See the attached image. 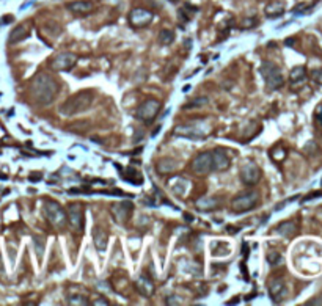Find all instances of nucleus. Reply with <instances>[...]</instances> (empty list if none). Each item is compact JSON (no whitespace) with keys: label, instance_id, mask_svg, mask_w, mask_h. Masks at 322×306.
I'll list each match as a JSON object with an SVG mask.
<instances>
[{"label":"nucleus","instance_id":"1","mask_svg":"<svg viewBox=\"0 0 322 306\" xmlns=\"http://www.w3.org/2000/svg\"><path fill=\"white\" fill-rule=\"evenodd\" d=\"M30 96L39 106H51L55 100L58 91H60V85L48 72H38L30 83Z\"/></svg>","mask_w":322,"mask_h":306},{"label":"nucleus","instance_id":"2","mask_svg":"<svg viewBox=\"0 0 322 306\" xmlns=\"http://www.w3.org/2000/svg\"><path fill=\"white\" fill-rule=\"evenodd\" d=\"M93 99L95 97H93L91 91L76 93L74 96L68 97L63 102V104L60 106V109H58V112H60V115H63V116H74V115L83 113L91 107Z\"/></svg>","mask_w":322,"mask_h":306},{"label":"nucleus","instance_id":"3","mask_svg":"<svg viewBox=\"0 0 322 306\" xmlns=\"http://www.w3.org/2000/svg\"><path fill=\"white\" fill-rule=\"evenodd\" d=\"M259 71H261V76H262V79H264L269 91H275V90L282 88V86H283V83H285L283 74H282L280 68H278L275 63L264 62L261 65Z\"/></svg>","mask_w":322,"mask_h":306},{"label":"nucleus","instance_id":"4","mask_svg":"<svg viewBox=\"0 0 322 306\" xmlns=\"http://www.w3.org/2000/svg\"><path fill=\"white\" fill-rule=\"evenodd\" d=\"M44 215L48 218V222L55 228V229H63L68 223L66 218V211L58 204L57 201L48 199L44 202Z\"/></svg>","mask_w":322,"mask_h":306},{"label":"nucleus","instance_id":"5","mask_svg":"<svg viewBox=\"0 0 322 306\" xmlns=\"http://www.w3.org/2000/svg\"><path fill=\"white\" fill-rule=\"evenodd\" d=\"M68 225L72 232L80 234L83 229V204L82 202H71L66 211Z\"/></svg>","mask_w":322,"mask_h":306},{"label":"nucleus","instance_id":"6","mask_svg":"<svg viewBox=\"0 0 322 306\" xmlns=\"http://www.w3.org/2000/svg\"><path fill=\"white\" fill-rule=\"evenodd\" d=\"M258 199H259V193L252 190V192H245V193H241L239 196H236L233 199L231 202V208L233 211L236 214H241V212H247L253 209L256 204H258Z\"/></svg>","mask_w":322,"mask_h":306},{"label":"nucleus","instance_id":"7","mask_svg":"<svg viewBox=\"0 0 322 306\" xmlns=\"http://www.w3.org/2000/svg\"><path fill=\"white\" fill-rule=\"evenodd\" d=\"M160 110V102L157 99H146L143 104L137 109L135 116L137 120L143 123H151Z\"/></svg>","mask_w":322,"mask_h":306},{"label":"nucleus","instance_id":"8","mask_svg":"<svg viewBox=\"0 0 322 306\" xmlns=\"http://www.w3.org/2000/svg\"><path fill=\"white\" fill-rule=\"evenodd\" d=\"M132 211H134V206H132V202H130V201L113 202L112 208H110V212H112L113 220H115L116 223H120V225L127 223V220L130 218V215H132Z\"/></svg>","mask_w":322,"mask_h":306},{"label":"nucleus","instance_id":"9","mask_svg":"<svg viewBox=\"0 0 322 306\" xmlns=\"http://www.w3.org/2000/svg\"><path fill=\"white\" fill-rule=\"evenodd\" d=\"M192 171L198 176H206L209 174L214 168H212V156L211 152H200L194 160H192V165H190Z\"/></svg>","mask_w":322,"mask_h":306},{"label":"nucleus","instance_id":"10","mask_svg":"<svg viewBox=\"0 0 322 306\" xmlns=\"http://www.w3.org/2000/svg\"><path fill=\"white\" fill-rule=\"evenodd\" d=\"M154 14L146 8H134L129 13V22L135 28H145L151 24Z\"/></svg>","mask_w":322,"mask_h":306},{"label":"nucleus","instance_id":"11","mask_svg":"<svg viewBox=\"0 0 322 306\" xmlns=\"http://www.w3.org/2000/svg\"><path fill=\"white\" fill-rule=\"evenodd\" d=\"M77 62V55L72 52H62L52 58L51 69L54 71H69Z\"/></svg>","mask_w":322,"mask_h":306},{"label":"nucleus","instance_id":"12","mask_svg":"<svg viewBox=\"0 0 322 306\" xmlns=\"http://www.w3.org/2000/svg\"><path fill=\"white\" fill-rule=\"evenodd\" d=\"M241 179L247 185H255L261 179V170L256 164L248 162L241 168Z\"/></svg>","mask_w":322,"mask_h":306},{"label":"nucleus","instance_id":"13","mask_svg":"<svg viewBox=\"0 0 322 306\" xmlns=\"http://www.w3.org/2000/svg\"><path fill=\"white\" fill-rule=\"evenodd\" d=\"M269 295H270L273 303H282L286 298L288 289H286V284L282 278H273L269 283Z\"/></svg>","mask_w":322,"mask_h":306},{"label":"nucleus","instance_id":"14","mask_svg":"<svg viewBox=\"0 0 322 306\" xmlns=\"http://www.w3.org/2000/svg\"><path fill=\"white\" fill-rule=\"evenodd\" d=\"M66 8L71 13L77 14V16H85V14H90L95 11V4L91 0H76V2H69Z\"/></svg>","mask_w":322,"mask_h":306},{"label":"nucleus","instance_id":"15","mask_svg":"<svg viewBox=\"0 0 322 306\" xmlns=\"http://www.w3.org/2000/svg\"><path fill=\"white\" fill-rule=\"evenodd\" d=\"M212 156V168L215 171H223V170H228L229 168V157L226 156V152L220 148H217L211 152Z\"/></svg>","mask_w":322,"mask_h":306},{"label":"nucleus","instance_id":"16","mask_svg":"<svg viewBox=\"0 0 322 306\" xmlns=\"http://www.w3.org/2000/svg\"><path fill=\"white\" fill-rule=\"evenodd\" d=\"M135 289L143 295V297H151L156 290V286L151 278H148L146 275H140L135 281Z\"/></svg>","mask_w":322,"mask_h":306},{"label":"nucleus","instance_id":"17","mask_svg":"<svg viewBox=\"0 0 322 306\" xmlns=\"http://www.w3.org/2000/svg\"><path fill=\"white\" fill-rule=\"evenodd\" d=\"M93 242H95V246L98 248V251L104 253L107 250V243H109V236L104 228L101 226H96L93 229Z\"/></svg>","mask_w":322,"mask_h":306},{"label":"nucleus","instance_id":"18","mask_svg":"<svg viewBox=\"0 0 322 306\" xmlns=\"http://www.w3.org/2000/svg\"><path fill=\"white\" fill-rule=\"evenodd\" d=\"M174 134H176L178 137H186V138H203L204 137V132H201L200 129L190 127V126H186V124L174 127Z\"/></svg>","mask_w":322,"mask_h":306},{"label":"nucleus","instance_id":"19","mask_svg":"<svg viewBox=\"0 0 322 306\" xmlns=\"http://www.w3.org/2000/svg\"><path fill=\"white\" fill-rule=\"evenodd\" d=\"M170 187H171V190L176 193V195H179V196H184V195H187V192H189V188H190V181L189 179H186V178H174V179H170Z\"/></svg>","mask_w":322,"mask_h":306},{"label":"nucleus","instance_id":"20","mask_svg":"<svg viewBox=\"0 0 322 306\" xmlns=\"http://www.w3.org/2000/svg\"><path fill=\"white\" fill-rule=\"evenodd\" d=\"M28 36V28L27 25H18L14 27L11 33H10V38H8V44H16V42L25 39Z\"/></svg>","mask_w":322,"mask_h":306},{"label":"nucleus","instance_id":"21","mask_svg":"<svg viewBox=\"0 0 322 306\" xmlns=\"http://www.w3.org/2000/svg\"><path fill=\"white\" fill-rule=\"evenodd\" d=\"M305 77H306V69L303 66H296V68H292L291 72H289V80L294 85L303 82Z\"/></svg>","mask_w":322,"mask_h":306},{"label":"nucleus","instance_id":"22","mask_svg":"<svg viewBox=\"0 0 322 306\" xmlns=\"http://www.w3.org/2000/svg\"><path fill=\"white\" fill-rule=\"evenodd\" d=\"M218 206V201L217 198H200L197 201V208L203 212H208V211H212Z\"/></svg>","mask_w":322,"mask_h":306},{"label":"nucleus","instance_id":"23","mask_svg":"<svg viewBox=\"0 0 322 306\" xmlns=\"http://www.w3.org/2000/svg\"><path fill=\"white\" fill-rule=\"evenodd\" d=\"M283 13H285V7L280 2H273V4L267 5V8H266V14L269 18H278V16H282Z\"/></svg>","mask_w":322,"mask_h":306},{"label":"nucleus","instance_id":"24","mask_svg":"<svg viewBox=\"0 0 322 306\" xmlns=\"http://www.w3.org/2000/svg\"><path fill=\"white\" fill-rule=\"evenodd\" d=\"M296 225L294 223H292V222H285V223H282L280 226H278L277 228V232H278V234H282V236H292V234H294V232H296Z\"/></svg>","mask_w":322,"mask_h":306},{"label":"nucleus","instance_id":"25","mask_svg":"<svg viewBox=\"0 0 322 306\" xmlns=\"http://www.w3.org/2000/svg\"><path fill=\"white\" fill-rule=\"evenodd\" d=\"M157 170L160 173H173L176 170V164H174L171 159H164L157 164Z\"/></svg>","mask_w":322,"mask_h":306},{"label":"nucleus","instance_id":"26","mask_svg":"<svg viewBox=\"0 0 322 306\" xmlns=\"http://www.w3.org/2000/svg\"><path fill=\"white\" fill-rule=\"evenodd\" d=\"M174 41V33L171 32V30H160V33H159V42L162 46H170L171 42Z\"/></svg>","mask_w":322,"mask_h":306},{"label":"nucleus","instance_id":"27","mask_svg":"<svg viewBox=\"0 0 322 306\" xmlns=\"http://www.w3.org/2000/svg\"><path fill=\"white\" fill-rule=\"evenodd\" d=\"M69 304H80V306H85L88 304V300H86L85 297H80V295H76V297H71L69 300Z\"/></svg>","mask_w":322,"mask_h":306},{"label":"nucleus","instance_id":"28","mask_svg":"<svg viewBox=\"0 0 322 306\" xmlns=\"http://www.w3.org/2000/svg\"><path fill=\"white\" fill-rule=\"evenodd\" d=\"M267 261H269V264H278V262L282 261V256H280V253H277V251H269L267 253Z\"/></svg>","mask_w":322,"mask_h":306},{"label":"nucleus","instance_id":"29","mask_svg":"<svg viewBox=\"0 0 322 306\" xmlns=\"http://www.w3.org/2000/svg\"><path fill=\"white\" fill-rule=\"evenodd\" d=\"M313 79L317 82V83H322V69H316V71H313Z\"/></svg>","mask_w":322,"mask_h":306},{"label":"nucleus","instance_id":"30","mask_svg":"<svg viewBox=\"0 0 322 306\" xmlns=\"http://www.w3.org/2000/svg\"><path fill=\"white\" fill-rule=\"evenodd\" d=\"M206 102H208L206 97H201L200 100H195V102H192V104L186 106V109H189V107H197V106H203V104H206Z\"/></svg>","mask_w":322,"mask_h":306},{"label":"nucleus","instance_id":"31","mask_svg":"<svg viewBox=\"0 0 322 306\" xmlns=\"http://www.w3.org/2000/svg\"><path fill=\"white\" fill-rule=\"evenodd\" d=\"M317 121H319V124L322 126V107H320L319 112H317Z\"/></svg>","mask_w":322,"mask_h":306},{"label":"nucleus","instance_id":"32","mask_svg":"<svg viewBox=\"0 0 322 306\" xmlns=\"http://www.w3.org/2000/svg\"><path fill=\"white\" fill-rule=\"evenodd\" d=\"M93 304H104V306H107V304H109V301H106V300H96Z\"/></svg>","mask_w":322,"mask_h":306},{"label":"nucleus","instance_id":"33","mask_svg":"<svg viewBox=\"0 0 322 306\" xmlns=\"http://www.w3.org/2000/svg\"><path fill=\"white\" fill-rule=\"evenodd\" d=\"M285 44H288V46H291V44H294V39H292V38L286 39V41H285Z\"/></svg>","mask_w":322,"mask_h":306},{"label":"nucleus","instance_id":"34","mask_svg":"<svg viewBox=\"0 0 322 306\" xmlns=\"http://www.w3.org/2000/svg\"><path fill=\"white\" fill-rule=\"evenodd\" d=\"M41 179V176L38 174V176H30V181H39Z\"/></svg>","mask_w":322,"mask_h":306}]
</instances>
